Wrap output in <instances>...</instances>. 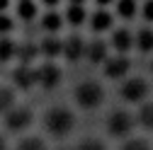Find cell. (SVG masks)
I'll list each match as a JSON object with an SVG mask.
<instances>
[{"label": "cell", "mask_w": 153, "mask_h": 150, "mask_svg": "<svg viewBox=\"0 0 153 150\" xmlns=\"http://www.w3.org/2000/svg\"><path fill=\"white\" fill-rule=\"evenodd\" d=\"M39 51L46 56V58H53V56L63 53V44L56 39V36H49V39H44V41L39 44Z\"/></svg>", "instance_id": "cell-14"}, {"label": "cell", "mask_w": 153, "mask_h": 150, "mask_svg": "<svg viewBox=\"0 0 153 150\" xmlns=\"http://www.w3.org/2000/svg\"><path fill=\"white\" fill-rule=\"evenodd\" d=\"M139 124L143 128H151L153 131V102L141 104V109H139Z\"/></svg>", "instance_id": "cell-17"}, {"label": "cell", "mask_w": 153, "mask_h": 150, "mask_svg": "<svg viewBox=\"0 0 153 150\" xmlns=\"http://www.w3.org/2000/svg\"><path fill=\"white\" fill-rule=\"evenodd\" d=\"M95 3H97L100 7H105V5H109V3H117V0H95Z\"/></svg>", "instance_id": "cell-28"}, {"label": "cell", "mask_w": 153, "mask_h": 150, "mask_svg": "<svg viewBox=\"0 0 153 150\" xmlns=\"http://www.w3.org/2000/svg\"><path fill=\"white\" fill-rule=\"evenodd\" d=\"M83 53H85V44H83L80 36H68L63 41V56L68 61H78Z\"/></svg>", "instance_id": "cell-10"}, {"label": "cell", "mask_w": 153, "mask_h": 150, "mask_svg": "<svg viewBox=\"0 0 153 150\" xmlns=\"http://www.w3.org/2000/svg\"><path fill=\"white\" fill-rule=\"evenodd\" d=\"M85 0H71V5H83Z\"/></svg>", "instance_id": "cell-31"}, {"label": "cell", "mask_w": 153, "mask_h": 150, "mask_svg": "<svg viewBox=\"0 0 153 150\" xmlns=\"http://www.w3.org/2000/svg\"><path fill=\"white\" fill-rule=\"evenodd\" d=\"M129 68H131V61L126 58V56H114V58H107L105 61V75L112 78V80L124 78V75L129 73Z\"/></svg>", "instance_id": "cell-7"}, {"label": "cell", "mask_w": 153, "mask_h": 150, "mask_svg": "<svg viewBox=\"0 0 153 150\" xmlns=\"http://www.w3.org/2000/svg\"><path fill=\"white\" fill-rule=\"evenodd\" d=\"M7 3H10V0H0V12H3V10L7 7Z\"/></svg>", "instance_id": "cell-30"}, {"label": "cell", "mask_w": 153, "mask_h": 150, "mask_svg": "<svg viewBox=\"0 0 153 150\" xmlns=\"http://www.w3.org/2000/svg\"><path fill=\"white\" fill-rule=\"evenodd\" d=\"M85 56L90 63H105L109 56H107V44L105 41H90L85 46Z\"/></svg>", "instance_id": "cell-11"}, {"label": "cell", "mask_w": 153, "mask_h": 150, "mask_svg": "<svg viewBox=\"0 0 153 150\" xmlns=\"http://www.w3.org/2000/svg\"><path fill=\"white\" fill-rule=\"evenodd\" d=\"M112 22H114V17L107 10H97L90 17V29L92 32H107V29H112Z\"/></svg>", "instance_id": "cell-12"}, {"label": "cell", "mask_w": 153, "mask_h": 150, "mask_svg": "<svg viewBox=\"0 0 153 150\" xmlns=\"http://www.w3.org/2000/svg\"><path fill=\"white\" fill-rule=\"evenodd\" d=\"M134 46L143 53H151L153 51V29H148V27L139 29V34L134 36Z\"/></svg>", "instance_id": "cell-13"}, {"label": "cell", "mask_w": 153, "mask_h": 150, "mask_svg": "<svg viewBox=\"0 0 153 150\" xmlns=\"http://www.w3.org/2000/svg\"><path fill=\"white\" fill-rule=\"evenodd\" d=\"M61 15L59 12H49V15H44L42 17V27L46 29V32H59L61 29Z\"/></svg>", "instance_id": "cell-19"}, {"label": "cell", "mask_w": 153, "mask_h": 150, "mask_svg": "<svg viewBox=\"0 0 153 150\" xmlns=\"http://www.w3.org/2000/svg\"><path fill=\"white\" fill-rule=\"evenodd\" d=\"M119 95L124 102H131V104H139L148 97V82L143 78H129L122 87H119Z\"/></svg>", "instance_id": "cell-3"}, {"label": "cell", "mask_w": 153, "mask_h": 150, "mask_svg": "<svg viewBox=\"0 0 153 150\" xmlns=\"http://www.w3.org/2000/svg\"><path fill=\"white\" fill-rule=\"evenodd\" d=\"M131 128H134V116L129 114V111L117 109V111H112V114H109V119H107V131H109L112 136H117V138L129 136Z\"/></svg>", "instance_id": "cell-4"}, {"label": "cell", "mask_w": 153, "mask_h": 150, "mask_svg": "<svg viewBox=\"0 0 153 150\" xmlns=\"http://www.w3.org/2000/svg\"><path fill=\"white\" fill-rule=\"evenodd\" d=\"M66 20H68V24H73V27H80V24L88 20V12H85L83 5H71L68 12H66Z\"/></svg>", "instance_id": "cell-15"}, {"label": "cell", "mask_w": 153, "mask_h": 150, "mask_svg": "<svg viewBox=\"0 0 153 150\" xmlns=\"http://www.w3.org/2000/svg\"><path fill=\"white\" fill-rule=\"evenodd\" d=\"M141 15H143V20H146V22H153V0H146V3H143Z\"/></svg>", "instance_id": "cell-26"}, {"label": "cell", "mask_w": 153, "mask_h": 150, "mask_svg": "<svg viewBox=\"0 0 153 150\" xmlns=\"http://www.w3.org/2000/svg\"><path fill=\"white\" fill-rule=\"evenodd\" d=\"M32 124V111L27 107H15L12 111H7L5 114V126L10 131H22Z\"/></svg>", "instance_id": "cell-5"}, {"label": "cell", "mask_w": 153, "mask_h": 150, "mask_svg": "<svg viewBox=\"0 0 153 150\" xmlns=\"http://www.w3.org/2000/svg\"><path fill=\"white\" fill-rule=\"evenodd\" d=\"M112 46L124 56V53L134 46V34H131L129 29H114V32H112Z\"/></svg>", "instance_id": "cell-9"}, {"label": "cell", "mask_w": 153, "mask_h": 150, "mask_svg": "<svg viewBox=\"0 0 153 150\" xmlns=\"http://www.w3.org/2000/svg\"><path fill=\"white\" fill-rule=\"evenodd\" d=\"M36 51H39V46H32V44H25V46L17 49V56H20L22 65H29V61L34 58V53H36Z\"/></svg>", "instance_id": "cell-23"}, {"label": "cell", "mask_w": 153, "mask_h": 150, "mask_svg": "<svg viewBox=\"0 0 153 150\" xmlns=\"http://www.w3.org/2000/svg\"><path fill=\"white\" fill-rule=\"evenodd\" d=\"M17 53V46H15V41L12 39H5V36H3V39H0V61H10L12 58V56Z\"/></svg>", "instance_id": "cell-20"}, {"label": "cell", "mask_w": 153, "mask_h": 150, "mask_svg": "<svg viewBox=\"0 0 153 150\" xmlns=\"http://www.w3.org/2000/svg\"><path fill=\"white\" fill-rule=\"evenodd\" d=\"M15 109V92L10 87H0V111H12Z\"/></svg>", "instance_id": "cell-18"}, {"label": "cell", "mask_w": 153, "mask_h": 150, "mask_svg": "<svg viewBox=\"0 0 153 150\" xmlns=\"http://www.w3.org/2000/svg\"><path fill=\"white\" fill-rule=\"evenodd\" d=\"M10 29H12V20L7 15H0V34H7Z\"/></svg>", "instance_id": "cell-27"}, {"label": "cell", "mask_w": 153, "mask_h": 150, "mask_svg": "<svg viewBox=\"0 0 153 150\" xmlns=\"http://www.w3.org/2000/svg\"><path fill=\"white\" fill-rule=\"evenodd\" d=\"M42 3H44V5H49V7H53V5H59L61 0H42Z\"/></svg>", "instance_id": "cell-29"}, {"label": "cell", "mask_w": 153, "mask_h": 150, "mask_svg": "<svg viewBox=\"0 0 153 150\" xmlns=\"http://www.w3.org/2000/svg\"><path fill=\"white\" fill-rule=\"evenodd\" d=\"M12 80H15V85H17V87L29 90V87L36 82V70H32L29 65H20V68H15Z\"/></svg>", "instance_id": "cell-8"}, {"label": "cell", "mask_w": 153, "mask_h": 150, "mask_svg": "<svg viewBox=\"0 0 153 150\" xmlns=\"http://www.w3.org/2000/svg\"><path fill=\"white\" fill-rule=\"evenodd\" d=\"M20 3H25V0H20Z\"/></svg>", "instance_id": "cell-34"}, {"label": "cell", "mask_w": 153, "mask_h": 150, "mask_svg": "<svg viewBox=\"0 0 153 150\" xmlns=\"http://www.w3.org/2000/svg\"><path fill=\"white\" fill-rule=\"evenodd\" d=\"M36 82H39L42 87H46V90H53L56 85L61 82V70H59V65H53V63L39 65V68H36Z\"/></svg>", "instance_id": "cell-6"}, {"label": "cell", "mask_w": 153, "mask_h": 150, "mask_svg": "<svg viewBox=\"0 0 153 150\" xmlns=\"http://www.w3.org/2000/svg\"><path fill=\"white\" fill-rule=\"evenodd\" d=\"M75 150H107V145L102 140H97V138H85V140H80L75 145Z\"/></svg>", "instance_id": "cell-24"}, {"label": "cell", "mask_w": 153, "mask_h": 150, "mask_svg": "<svg viewBox=\"0 0 153 150\" xmlns=\"http://www.w3.org/2000/svg\"><path fill=\"white\" fill-rule=\"evenodd\" d=\"M75 102H78L83 109H97L102 102H105V90L100 82H95V80H85L80 82L78 87H75Z\"/></svg>", "instance_id": "cell-2"}, {"label": "cell", "mask_w": 153, "mask_h": 150, "mask_svg": "<svg viewBox=\"0 0 153 150\" xmlns=\"http://www.w3.org/2000/svg\"><path fill=\"white\" fill-rule=\"evenodd\" d=\"M151 73H153V63H151Z\"/></svg>", "instance_id": "cell-33"}, {"label": "cell", "mask_w": 153, "mask_h": 150, "mask_svg": "<svg viewBox=\"0 0 153 150\" xmlns=\"http://www.w3.org/2000/svg\"><path fill=\"white\" fill-rule=\"evenodd\" d=\"M122 150H151V145L143 140V138H131L122 145Z\"/></svg>", "instance_id": "cell-25"}, {"label": "cell", "mask_w": 153, "mask_h": 150, "mask_svg": "<svg viewBox=\"0 0 153 150\" xmlns=\"http://www.w3.org/2000/svg\"><path fill=\"white\" fill-rule=\"evenodd\" d=\"M0 150H5V140L3 138H0Z\"/></svg>", "instance_id": "cell-32"}, {"label": "cell", "mask_w": 153, "mask_h": 150, "mask_svg": "<svg viewBox=\"0 0 153 150\" xmlns=\"http://www.w3.org/2000/svg\"><path fill=\"white\" fill-rule=\"evenodd\" d=\"M17 150H46V145H44V140H42V138H36V136H29V138L20 140Z\"/></svg>", "instance_id": "cell-22"}, {"label": "cell", "mask_w": 153, "mask_h": 150, "mask_svg": "<svg viewBox=\"0 0 153 150\" xmlns=\"http://www.w3.org/2000/svg\"><path fill=\"white\" fill-rule=\"evenodd\" d=\"M136 10H139L136 0H117V15L124 17V20H131L136 15Z\"/></svg>", "instance_id": "cell-16"}, {"label": "cell", "mask_w": 153, "mask_h": 150, "mask_svg": "<svg viewBox=\"0 0 153 150\" xmlns=\"http://www.w3.org/2000/svg\"><path fill=\"white\" fill-rule=\"evenodd\" d=\"M44 126L49 133L53 136H66L73 131L75 126V116H73V111L66 109V107H53L46 111V116H44Z\"/></svg>", "instance_id": "cell-1"}, {"label": "cell", "mask_w": 153, "mask_h": 150, "mask_svg": "<svg viewBox=\"0 0 153 150\" xmlns=\"http://www.w3.org/2000/svg\"><path fill=\"white\" fill-rule=\"evenodd\" d=\"M17 15H20L25 22H29V20H34V17H36V5L32 3V0H25V3L17 5Z\"/></svg>", "instance_id": "cell-21"}]
</instances>
